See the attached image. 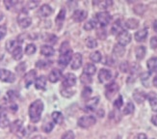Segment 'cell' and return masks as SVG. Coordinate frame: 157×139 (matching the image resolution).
I'll return each instance as SVG.
<instances>
[{"instance_id":"16","label":"cell","mask_w":157,"mask_h":139,"mask_svg":"<svg viewBox=\"0 0 157 139\" xmlns=\"http://www.w3.org/2000/svg\"><path fill=\"white\" fill-rule=\"evenodd\" d=\"M93 3L94 6L98 7L100 9H106L108 7L112 6L113 0H93Z\"/></svg>"},{"instance_id":"7","label":"cell","mask_w":157,"mask_h":139,"mask_svg":"<svg viewBox=\"0 0 157 139\" xmlns=\"http://www.w3.org/2000/svg\"><path fill=\"white\" fill-rule=\"evenodd\" d=\"M71 59H72V51L71 50L69 51L60 54L59 59H58V63L62 67H66V66L69 65V63L71 61Z\"/></svg>"},{"instance_id":"12","label":"cell","mask_w":157,"mask_h":139,"mask_svg":"<svg viewBox=\"0 0 157 139\" xmlns=\"http://www.w3.org/2000/svg\"><path fill=\"white\" fill-rule=\"evenodd\" d=\"M71 69L72 70H77L81 67L82 62H83V57L80 53H75L74 56L71 59Z\"/></svg>"},{"instance_id":"39","label":"cell","mask_w":157,"mask_h":139,"mask_svg":"<svg viewBox=\"0 0 157 139\" xmlns=\"http://www.w3.org/2000/svg\"><path fill=\"white\" fill-rule=\"evenodd\" d=\"M97 25H98V23L95 22L94 20H90V22H88L85 23V25H84V29H85L86 31H91V30L94 29L95 27H97Z\"/></svg>"},{"instance_id":"15","label":"cell","mask_w":157,"mask_h":139,"mask_svg":"<svg viewBox=\"0 0 157 139\" xmlns=\"http://www.w3.org/2000/svg\"><path fill=\"white\" fill-rule=\"evenodd\" d=\"M61 77H62V72L60 71L58 69H54L50 72L49 75H48V79L50 82L52 83H55L57 82Z\"/></svg>"},{"instance_id":"27","label":"cell","mask_w":157,"mask_h":139,"mask_svg":"<svg viewBox=\"0 0 157 139\" xmlns=\"http://www.w3.org/2000/svg\"><path fill=\"white\" fill-rule=\"evenodd\" d=\"M51 117H52L53 122L55 124H58V125H61L64 121V116H63L62 113L59 112V111H55V112H53Z\"/></svg>"},{"instance_id":"1","label":"cell","mask_w":157,"mask_h":139,"mask_svg":"<svg viewBox=\"0 0 157 139\" xmlns=\"http://www.w3.org/2000/svg\"><path fill=\"white\" fill-rule=\"evenodd\" d=\"M44 111V102L40 100H37L31 103L29 107V117L33 123H38L40 120L42 112Z\"/></svg>"},{"instance_id":"40","label":"cell","mask_w":157,"mask_h":139,"mask_svg":"<svg viewBox=\"0 0 157 139\" xmlns=\"http://www.w3.org/2000/svg\"><path fill=\"white\" fill-rule=\"evenodd\" d=\"M90 58H91V60H92L93 62H95V63H98V62L101 61L102 56H101V53H100L99 51H95V52H93V53L91 54Z\"/></svg>"},{"instance_id":"29","label":"cell","mask_w":157,"mask_h":139,"mask_svg":"<svg viewBox=\"0 0 157 139\" xmlns=\"http://www.w3.org/2000/svg\"><path fill=\"white\" fill-rule=\"evenodd\" d=\"M8 126H10V121L9 118L7 117V115L3 112L0 113V128H7Z\"/></svg>"},{"instance_id":"37","label":"cell","mask_w":157,"mask_h":139,"mask_svg":"<svg viewBox=\"0 0 157 139\" xmlns=\"http://www.w3.org/2000/svg\"><path fill=\"white\" fill-rule=\"evenodd\" d=\"M147 10V7L145 5H143V4H139V5H136L134 7V12L137 14V15H143Z\"/></svg>"},{"instance_id":"53","label":"cell","mask_w":157,"mask_h":139,"mask_svg":"<svg viewBox=\"0 0 157 139\" xmlns=\"http://www.w3.org/2000/svg\"><path fill=\"white\" fill-rule=\"evenodd\" d=\"M97 36L101 39V40H104L106 38V31H104L103 29H100L97 32Z\"/></svg>"},{"instance_id":"20","label":"cell","mask_w":157,"mask_h":139,"mask_svg":"<svg viewBox=\"0 0 157 139\" xmlns=\"http://www.w3.org/2000/svg\"><path fill=\"white\" fill-rule=\"evenodd\" d=\"M125 52V48L124 46H121L120 44L116 45L113 48V54L115 55L116 57H122L124 55Z\"/></svg>"},{"instance_id":"49","label":"cell","mask_w":157,"mask_h":139,"mask_svg":"<svg viewBox=\"0 0 157 139\" xmlns=\"http://www.w3.org/2000/svg\"><path fill=\"white\" fill-rule=\"evenodd\" d=\"M91 94H92V89L90 87H85L83 91H82V97L84 99H88Z\"/></svg>"},{"instance_id":"26","label":"cell","mask_w":157,"mask_h":139,"mask_svg":"<svg viewBox=\"0 0 157 139\" xmlns=\"http://www.w3.org/2000/svg\"><path fill=\"white\" fill-rule=\"evenodd\" d=\"M98 102H99V99L98 98V97H94V98L91 99L90 101H88V103H87V105H86V108L87 109L86 110L87 111H90V110L94 109L95 107L98 106Z\"/></svg>"},{"instance_id":"46","label":"cell","mask_w":157,"mask_h":139,"mask_svg":"<svg viewBox=\"0 0 157 139\" xmlns=\"http://www.w3.org/2000/svg\"><path fill=\"white\" fill-rule=\"evenodd\" d=\"M73 93H74L73 91H71V90H70L67 87H64L63 89H61V94H62V96H64V97H67V98L71 97L73 95Z\"/></svg>"},{"instance_id":"35","label":"cell","mask_w":157,"mask_h":139,"mask_svg":"<svg viewBox=\"0 0 157 139\" xmlns=\"http://www.w3.org/2000/svg\"><path fill=\"white\" fill-rule=\"evenodd\" d=\"M92 75H89V74H86L83 73V74H81V77H80V80L81 82L83 83L84 85H89V84H91L92 83V77H91Z\"/></svg>"},{"instance_id":"19","label":"cell","mask_w":157,"mask_h":139,"mask_svg":"<svg viewBox=\"0 0 157 139\" xmlns=\"http://www.w3.org/2000/svg\"><path fill=\"white\" fill-rule=\"evenodd\" d=\"M20 44H21V41H18V40H10V41L7 42V44H6V50H8L9 52H13L17 46H20Z\"/></svg>"},{"instance_id":"47","label":"cell","mask_w":157,"mask_h":139,"mask_svg":"<svg viewBox=\"0 0 157 139\" xmlns=\"http://www.w3.org/2000/svg\"><path fill=\"white\" fill-rule=\"evenodd\" d=\"M69 50H71L69 42H64V43L62 44V46H61V47H60V53H64V52H67Z\"/></svg>"},{"instance_id":"23","label":"cell","mask_w":157,"mask_h":139,"mask_svg":"<svg viewBox=\"0 0 157 139\" xmlns=\"http://www.w3.org/2000/svg\"><path fill=\"white\" fill-rule=\"evenodd\" d=\"M147 29H142V30H139L138 32L135 33V40L141 43V42H144L147 37Z\"/></svg>"},{"instance_id":"32","label":"cell","mask_w":157,"mask_h":139,"mask_svg":"<svg viewBox=\"0 0 157 139\" xmlns=\"http://www.w3.org/2000/svg\"><path fill=\"white\" fill-rule=\"evenodd\" d=\"M65 18H66V10L65 9H62V10L59 12L58 16L56 18V23H57V25L59 27H61V25H62Z\"/></svg>"},{"instance_id":"24","label":"cell","mask_w":157,"mask_h":139,"mask_svg":"<svg viewBox=\"0 0 157 139\" xmlns=\"http://www.w3.org/2000/svg\"><path fill=\"white\" fill-rule=\"evenodd\" d=\"M40 53L46 57L52 56V55L54 54V48L51 46H47V45L43 46L42 47H40Z\"/></svg>"},{"instance_id":"6","label":"cell","mask_w":157,"mask_h":139,"mask_svg":"<svg viewBox=\"0 0 157 139\" xmlns=\"http://www.w3.org/2000/svg\"><path fill=\"white\" fill-rule=\"evenodd\" d=\"M0 80L3 82L12 83L16 80V75L6 69H0Z\"/></svg>"},{"instance_id":"38","label":"cell","mask_w":157,"mask_h":139,"mask_svg":"<svg viewBox=\"0 0 157 139\" xmlns=\"http://www.w3.org/2000/svg\"><path fill=\"white\" fill-rule=\"evenodd\" d=\"M86 46H87L88 48H94V47H97V46H98V42L95 41L94 38L89 37L86 40Z\"/></svg>"},{"instance_id":"9","label":"cell","mask_w":157,"mask_h":139,"mask_svg":"<svg viewBox=\"0 0 157 139\" xmlns=\"http://www.w3.org/2000/svg\"><path fill=\"white\" fill-rule=\"evenodd\" d=\"M76 83V76L73 73H67L65 75L63 79V86L67 88H71Z\"/></svg>"},{"instance_id":"3","label":"cell","mask_w":157,"mask_h":139,"mask_svg":"<svg viewBox=\"0 0 157 139\" xmlns=\"http://www.w3.org/2000/svg\"><path fill=\"white\" fill-rule=\"evenodd\" d=\"M95 18H97L98 23L101 27H104V26L108 25L111 22V16H110V14L107 12H100V13L97 14Z\"/></svg>"},{"instance_id":"50","label":"cell","mask_w":157,"mask_h":139,"mask_svg":"<svg viewBox=\"0 0 157 139\" xmlns=\"http://www.w3.org/2000/svg\"><path fill=\"white\" fill-rule=\"evenodd\" d=\"M122 104H124V101H122V97L121 96H119L118 99L114 101V106L116 108H121L122 106Z\"/></svg>"},{"instance_id":"44","label":"cell","mask_w":157,"mask_h":139,"mask_svg":"<svg viewBox=\"0 0 157 139\" xmlns=\"http://www.w3.org/2000/svg\"><path fill=\"white\" fill-rule=\"evenodd\" d=\"M52 63L51 61H38L36 63V66L40 69H44V68H47L48 66H50Z\"/></svg>"},{"instance_id":"10","label":"cell","mask_w":157,"mask_h":139,"mask_svg":"<svg viewBox=\"0 0 157 139\" xmlns=\"http://www.w3.org/2000/svg\"><path fill=\"white\" fill-rule=\"evenodd\" d=\"M112 77V73L109 70L106 69H101L98 73V79L101 83H105L108 80H110Z\"/></svg>"},{"instance_id":"18","label":"cell","mask_w":157,"mask_h":139,"mask_svg":"<svg viewBox=\"0 0 157 139\" xmlns=\"http://www.w3.org/2000/svg\"><path fill=\"white\" fill-rule=\"evenodd\" d=\"M52 14V9L49 5L44 4L39 9V15L42 18H47Z\"/></svg>"},{"instance_id":"48","label":"cell","mask_w":157,"mask_h":139,"mask_svg":"<svg viewBox=\"0 0 157 139\" xmlns=\"http://www.w3.org/2000/svg\"><path fill=\"white\" fill-rule=\"evenodd\" d=\"M74 138H75V136H74V133L71 130L66 131V133L62 135V137H61V139H74Z\"/></svg>"},{"instance_id":"52","label":"cell","mask_w":157,"mask_h":139,"mask_svg":"<svg viewBox=\"0 0 157 139\" xmlns=\"http://www.w3.org/2000/svg\"><path fill=\"white\" fill-rule=\"evenodd\" d=\"M7 33V27L5 25H0V40H2Z\"/></svg>"},{"instance_id":"55","label":"cell","mask_w":157,"mask_h":139,"mask_svg":"<svg viewBox=\"0 0 157 139\" xmlns=\"http://www.w3.org/2000/svg\"><path fill=\"white\" fill-rule=\"evenodd\" d=\"M151 46L153 50H156L157 48V37H152L151 39Z\"/></svg>"},{"instance_id":"13","label":"cell","mask_w":157,"mask_h":139,"mask_svg":"<svg viewBox=\"0 0 157 139\" xmlns=\"http://www.w3.org/2000/svg\"><path fill=\"white\" fill-rule=\"evenodd\" d=\"M87 18V12L84 11V10H77L73 13V16H72V18L74 22H81L85 20Z\"/></svg>"},{"instance_id":"4","label":"cell","mask_w":157,"mask_h":139,"mask_svg":"<svg viewBox=\"0 0 157 139\" xmlns=\"http://www.w3.org/2000/svg\"><path fill=\"white\" fill-rule=\"evenodd\" d=\"M17 23L21 28H27V27H29L31 25L32 19L28 15H27V13L25 11H23L19 14V16L17 18Z\"/></svg>"},{"instance_id":"60","label":"cell","mask_w":157,"mask_h":139,"mask_svg":"<svg viewBox=\"0 0 157 139\" xmlns=\"http://www.w3.org/2000/svg\"><path fill=\"white\" fill-rule=\"evenodd\" d=\"M153 85L157 87V74L155 75V77L153 78Z\"/></svg>"},{"instance_id":"43","label":"cell","mask_w":157,"mask_h":139,"mask_svg":"<svg viewBox=\"0 0 157 139\" xmlns=\"http://www.w3.org/2000/svg\"><path fill=\"white\" fill-rule=\"evenodd\" d=\"M44 41H45V42H47V43H49V44H54V43H56L57 37L55 36V35L47 34L46 36L44 37Z\"/></svg>"},{"instance_id":"59","label":"cell","mask_w":157,"mask_h":139,"mask_svg":"<svg viewBox=\"0 0 157 139\" xmlns=\"http://www.w3.org/2000/svg\"><path fill=\"white\" fill-rule=\"evenodd\" d=\"M153 29H154V31L157 33V20H155L154 23H153Z\"/></svg>"},{"instance_id":"8","label":"cell","mask_w":157,"mask_h":139,"mask_svg":"<svg viewBox=\"0 0 157 139\" xmlns=\"http://www.w3.org/2000/svg\"><path fill=\"white\" fill-rule=\"evenodd\" d=\"M117 40L119 42V44L121 46H126L131 42V35L129 34L127 31H122L121 33H120L117 37Z\"/></svg>"},{"instance_id":"33","label":"cell","mask_w":157,"mask_h":139,"mask_svg":"<svg viewBox=\"0 0 157 139\" xmlns=\"http://www.w3.org/2000/svg\"><path fill=\"white\" fill-rule=\"evenodd\" d=\"M12 53H13L12 55H13V59H15V60H20L22 58V48H21V46H17Z\"/></svg>"},{"instance_id":"22","label":"cell","mask_w":157,"mask_h":139,"mask_svg":"<svg viewBox=\"0 0 157 139\" xmlns=\"http://www.w3.org/2000/svg\"><path fill=\"white\" fill-rule=\"evenodd\" d=\"M22 128V122L20 120H16L15 122H13L12 124H10V130L11 133H17L18 131H20Z\"/></svg>"},{"instance_id":"17","label":"cell","mask_w":157,"mask_h":139,"mask_svg":"<svg viewBox=\"0 0 157 139\" xmlns=\"http://www.w3.org/2000/svg\"><path fill=\"white\" fill-rule=\"evenodd\" d=\"M124 30V25H122V22L121 19L116 20L115 23L113 24L112 28H111V32L113 35H119L120 33H121Z\"/></svg>"},{"instance_id":"31","label":"cell","mask_w":157,"mask_h":139,"mask_svg":"<svg viewBox=\"0 0 157 139\" xmlns=\"http://www.w3.org/2000/svg\"><path fill=\"white\" fill-rule=\"evenodd\" d=\"M84 73H86V74H89V75H93V74H94L95 73V72H97V68H95V66L94 65H93V64H87L85 67H84Z\"/></svg>"},{"instance_id":"36","label":"cell","mask_w":157,"mask_h":139,"mask_svg":"<svg viewBox=\"0 0 157 139\" xmlns=\"http://www.w3.org/2000/svg\"><path fill=\"white\" fill-rule=\"evenodd\" d=\"M148 101H149V104L151 106V109L154 112H157V98L155 96H151L148 97Z\"/></svg>"},{"instance_id":"5","label":"cell","mask_w":157,"mask_h":139,"mask_svg":"<svg viewBox=\"0 0 157 139\" xmlns=\"http://www.w3.org/2000/svg\"><path fill=\"white\" fill-rule=\"evenodd\" d=\"M119 91V85L116 82H111L105 86V95L107 97V99L111 100L113 97L118 93Z\"/></svg>"},{"instance_id":"14","label":"cell","mask_w":157,"mask_h":139,"mask_svg":"<svg viewBox=\"0 0 157 139\" xmlns=\"http://www.w3.org/2000/svg\"><path fill=\"white\" fill-rule=\"evenodd\" d=\"M133 98L137 103H142V102H144L145 100L147 99V95L144 91L137 89V90H135L134 93H133Z\"/></svg>"},{"instance_id":"42","label":"cell","mask_w":157,"mask_h":139,"mask_svg":"<svg viewBox=\"0 0 157 139\" xmlns=\"http://www.w3.org/2000/svg\"><path fill=\"white\" fill-rule=\"evenodd\" d=\"M36 50H37L36 46L33 45V44H30V45H28L25 47V53L27 55H32V54H34L36 52Z\"/></svg>"},{"instance_id":"34","label":"cell","mask_w":157,"mask_h":139,"mask_svg":"<svg viewBox=\"0 0 157 139\" xmlns=\"http://www.w3.org/2000/svg\"><path fill=\"white\" fill-rule=\"evenodd\" d=\"M134 109H135V107H134L133 102L129 101V102L126 104V105H125V107L124 108V115L132 114V113L134 112Z\"/></svg>"},{"instance_id":"25","label":"cell","mask_w":157,"mask_h":139,"mask_svg":"<svg viewBox=\"0 0 157 139\" xmlns=\"http://www.w3.org/2000/svg\"><path fill=\"white\" fill-rule=\"evenodd\" d=\"M146 52H147V50H146V47H145L144 46H138V47L135 50L136 58H137L138 60H142L143 58L145 57Z\"/></svg>"},{"instance_id":"41","label":"cell","mask_w":157,"mask_h":139,"mask_svg":"<svg viewBox=\"0 0 157 139\" xmlns=\"http://www.w3.org/2000/svg\"><path fill=\"white\" fill-rule=\"evenodd\" d=\"M17 3V0H4V5L7 10H11Z\"/></svg>"},{"instance_id":"56","label":"cell","mask_w":157,"mask_h":139,"mask_svg":"<svg viewBox=\"0 0 157 139\" xmlns=\"http://www.w3.org/2000/svg\"><path fill=\"white\" fill-rule=\"evenodd\" d=\"M39 1H36V2H34V0H30V2L28 4V7H29V9H33L34 7H36L38 5Z\"/></svg>"},{"instance_id":"28","label":"cell","mask_w":157,"mask_h":139,"mask_svg":"<svg viewBox=\"0 0 157 139\" xmlns=\"http://www.w3.org/2000/svg\"><path fill=\"white\" fill-rule=\"evenodd\" d=\"M147 69L149 70V72L152 73V72H155L157 70V57H152L151 58L147 63Z\"/></svg>"},{"instance_id":"62","label":"cell","mask_w":157,"mask_h":139,"mask_svg":"<svg viewBox=\"0 0 157 139\" xmlns=\"http://www.w3.org/2000/svg\"><path fill=\"white\" fill-rule=\"evenodd\" d=\"M126 1L128 2V3H132V2H134L135 0H126Z\"/></svg>"},{"instance_id":"54","label":"cell","mask_w":157,"mask_h":139,"mask_svg":"<svg viewBox=\"0 0 157 139\" xmlns=\"http://www.w3.org/2000/svg\"><path fill=\"white\" fill-rule=\"evenodd\" d=\"M25 63H20L17 67V72L18 73H22L24 72V70H25Z\"/></svg>"},{"instance_id":"51","label":"cell","mask_w":157,"mask_h":139,"mask_svg":"<svg viewBox=\"0 0 157 139\" xmlns=\"http://www.w3.org/2000/svg\"><path fill=\"white\" fill-rule=\"evenodd\" d=\"M120 70L122 73H127L129 71V64H128V62H126V61L122 62V63L120 65Z\"/></svg>"},{"instance_id":"45","label":"cell","mask_w":157,"mask_h":139,"mask_svg":"<svg viewBox=\"0 0 157 139\" xmlns=\"http://www.w3.org/2000/svg\"><path fill=\"white\" fill-rule=\"evenodd\" d=\"M53 128H54V124L52 122H47L43 126V129H44V131H45L46 133H50V131L53 129Z\"/></svg>"},{"instance_id":"61","label":"cell","mask_w":157,"mask_h":139,"mask_svg":"<svg viewBox=\"0 0 157 139\" xmlns=\"http://www.w3.org/2000/svg\"><path fill=\"white\" fill-rule=\"evenodd\" d=\"M33 139H43V137L40 136V135H37V136H35Z\"/></svg>"},{"instance_id":"57","label":"cell","mask_w":157,"mask_h":139,"mask_svg":"<svg viewBox=\"0 0 157 139\" xmlns=\"http://www.w3.org/2000/svg\"><path fill=\"white\" fill-rule=\"evenodd\" d=\"M134 139H147V137L145 133H139L134 137Z\"/></svg>"},{"instance_id":"11","label":"cell","mask_w":157,"mask_h":139,"mask_svg":"<svg viewBox=\"0 0 157 139\" xmlns=\"http://www.w3.org/2000/svg\"><path fill=\"white\" fill-rule=\"evenodd\" d=\"M36 75H37V72L35 71V70H31V71H29L26 73L25 77H24L26 87H29L32 83L36 80Z\"/></svg>"},{"instance_id":"30","label":"cell","mask_w":157,"mask_h":139,"mask_svg":"<svg viewBox=\"0 0 157 139\" xmlns=\"http://www.w3.org/2000/svg\"><path fill=\"white\" fill-rule=\"evenodd\" d=\"M125 26L129 29H136L139 26V22L135 18H129L125 22Z\"/></svg>"},{"instance_id":"21","label":"cell","mask_w":157,"mask_h":139,"mask_svg":"<svg viewBox=\"0 0 157 139\" xmlns=\"http://www.w3.org/2000/svg\"><path fill=\"white\" fill-rule=\"evenodd\" d=\"M45 85H46V78H45V76L40 75V76H39V77L36 78V80H35V87L37 89H39V90L44 89Z\"/></svg>"},{"instance_id":"2","label":"cell","mask_w":157,"mask_h":139,"mask_svg":"<svg viewBox=\"0 0 157 139\" xmlns=\"http://www.w3.org/2000/svg\"><path fill=\"white\" fill-rule=\"evenodd\" d=\"M95 122H97V119H95L94 116H83L79 118L77 124L80 128L88 129L90 127H93L95 124Z\"/></svg>"},{"instance_id":"58","label":"cell","mask_w":157,"mask_h":139,"mask_svg":"<svg viewBox=\"0 0 157 139\" xmlns=\"http://www.w3.org/2000/svg\"><path fill=\"white\" fill-rule=\"evenodd\" d=\"M151 122L154 126H157V114L156 115H153L152 118H151Z\"/></svg>"}]
</instances>
